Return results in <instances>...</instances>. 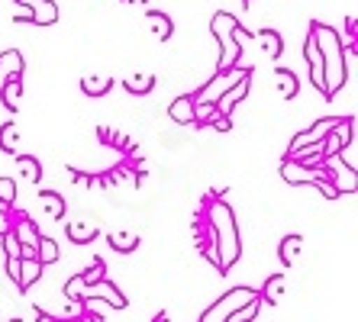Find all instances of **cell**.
Here are the masks:
<instances>
[{
  "mask_svg": "<svg viewBox=\"0 0 358 322\" xmlns=\"http://www.w3.org/2000/svg\"><path fill=\"white\" fill-rule=\"evenodd\" d=\"M210 235H213L210 245L220 255V271H229L242 255V239L239 226H236V213L226 200H213V207H210Z\"/></svg>",
  "mask_w": 358,
  "mask_h": 322,
  "instance_id": "cell-1",
  "label": "cell"
},
{
  "mask_svg": "<svg viewBox=\"0 0 358 322\" xmlns=\"http://www.w3.org/2000/svg\"><path fill=\"white\" fill-rule=\"evenodd\" d=\"M310 39L317 42L320 55H323V65H326V94H323V97L333 100L336 94L345 87V81H349L342 39H339V33H336L333 26H326V23H313V29H310Z\"/></svg>",
  "mask_w": 358,
  "mask_h": 322,
  "instance_id": "cell-2",
  "label": "cell"
},
{
  "mask_svg": "<svg viewBox=\"0 0 358 322\" xmlns=\"http://www.w3.org/2000/svg\"><path fill=\"white\" fill-rule=\"evenodd\" d=\"M210 29H213L217 42L223 45V49H220V71L239 68V58H242L239 39H249L245 26H242L233 13H223V10H220V13H213V20H210Z\"/></svg>",
  "mask_w": 358,
  "mask_h": 322,
  "instance_id": "cell-3",
  "label": "cell"
},
{
  "mask_svg": "<svg viewBox=\"0 0 358 322\" xmlns=\"http://www.w3.org/2000/svg\"><path fill=\"white\" fill-rule=\"evenodd\" d=\"M252 300H259V293L255 290H249V287H236V290H229V293H223V297L217 300V303L210 306L207 313L200 316V322H226L233 313H239L245 303H252Z\"/></svg>",
  "mask_w": 358,
  "mask_h": 322,
  "instance_id": "cell-4",
  "label": "cell"
},
{
  "mask_svg": "<svg viewBox=\"0 0 358 322\" xmlns=\"http://www.w3.org/2000/svg\"><path fill=\"white\" fill-rule=\"evenodd\" d=\"M242 78H249V71H245V68H229V71H220V75L210 78V81L203 84V87H200L191 100H194V103H217V100L223 97L233 84H239Z\"/></svg>",
  "mask_w": 358,
  "mask_h": 322,
  "instance_id": "cell-5",
  "label": "cell"
},
{
  "mask_svg": "<svg viewBox=\"0 0 358 322\" xmlns=\"http://www.w3.org/2000/svg\"><path fill=\"white\" fill-rule=\"evenodd\" d=\"M65 293H68L71 300H75V297H84V300L103 297L110 306H113V309H123V306H126V297L120 293L117 287H113V284H107V281H94V284H87V287H78L75 281H68V284H65Z\"/></svg>",
  "mask_w": 358,
  "mask_h": 322,
  "instance_id": "cell-6",
  "label": "cell"
},
{
  "mask_svg": "<svg viewBox=\"0 0 358 322\" xmlns=\"http://www.w3.org/2000/svg\"><path fill=\"white\" fill-rule=\"evenodd\" d=\"M281 177L287 184H313V187L323 190L326 197H336V190L323 181L326 171H320V168H307V165H300V161H284V165H281Z\"/></svg>",
  "mask_w": 358,
  "mask_h": 322,
  "instance_id": "cell-7",
  "label": "cell"
},
{
  "mask_svg": "<svg viewBox=\"0 0 358 322\" xmlns=\"http://www.w3.org/2000/svg\"><path fill=\"white\" fill-rule=\"evenodd\" d=\"M303 55H307L310 81H313V87H317L320 94H326V65H323V55H320V49H317V42H313V39H307Z\"/></svg>",
  "mask_w": 358,
  "mask_h": 322,
  "instance_id": "cell-8",
  "label": "cell"
},
{
  "mask_svg": "<svg viewBox=\"0 0 358 322\" xmlns=\"http://www.w3.org/2000/svg\"><path fill=\"white\" fill-rule=\"evenodd\" d=\"M245 94H249V78H242L239 84H233V87H229V91H226L223 97H220L217 103H213V107H217V113H220V116H229V113H233L236 103H239V100H245Z\"/></svg>",
  "mask_w": 358,
  "mask_h": 322,
  "instance_id": "cell-9",
  "label": "cell"
},
{
  "mask_svg": "<svg viewBox=\"0 0 358 322\" xmlns=\"http://www.w3.org/2000/svg\"><path fill=\"white\" fill-rule=\"evenodd\" d=\"M20 71H23V55H20L17 49L0 52V87H3L10 78H20Z\"/></svg>",
  "mask_w": 358,
  "mask_h": 322,
  "instance_id": "cell-10",
  "label": "cell"
},
{
  "mask_svg": "<svg viewBox=\"0 0 358 322\" xmlns=\"http://www.w3.org/2000/svg\"><path fill=\"white\" fill-rule=\"evenodd\" d=\"M59 20V3L55 0H36L29 7V23H39V26H52Z\"/></svg>",
  "mask_w": 358,
  "mask_h": 322,
  "instance_id": "cell-11",
  "label": "cell"
},
{
  "mask_svg": "<svg viewBox=\"0 0 358 322\" xmlns=\"http://www.w3.org/2000/svg\"><path fill=\"white\" fill-rule=\"evenodd\" d=\"M275 81H278V91H281L284 100H294L300 94V81L291 68H275Z\"/></svg>",
  "mask_w": 358,
  "mask_h": 322,
  "instance_id": "cell-12",
  "label": "cell"
},
{
  "mask_svg": "<svg viewBox=\"0 0 358 322\" xmlns=\"http://www.w3.org/2000/svg\"><path fill=\"white\" fill-rule=\"evenodd\" d=\"M252 39L262 45V52H265L268 58H281L284 45H281V36L275 33V29H259V33H252Z\"/></svg>",
  "mask_w": 358,
  "mask_h": 322,
  "instance_id": "cell-13",
  "label": "cell"
},
{
  "mask_svg": "<svg viewBox=\"0 0 358 322\" xmlns=\"http://www.w3.org/2000/svg\"><path fill=\"white\" fill-rule=\"evenodd\" d=\"M168 116H171L175 123H181V126L194 123V100H191V94H184V97L171 100V107H168Z\"/></svg>",
  "mask_w": 358,
  "mask_h": 322,
  "instance_id": "cell-14",
  "label": "cell"
},
{
  "mask_svg": "<svg viewBox=\"0 0 358 322\" xmlns=\"http://www.w3.org/2000/svg\"><path fill=\"white\" fill-rule=\"evenodd\" d=\"M81 87L87 97H103V94L113 87V78L110 75H84L81 78Z\"/></svg>",
  "mask_w": 358,
  "mask_h": 322,
  "instance_id": "cell-15",
  "label": "cell"
},
{
  "mask_svg": "<svg viewBox=\"0 0 358 322\" xmlns=\"http://www.w3.org/2000/svg\"><path fill=\"white\" fill-rule=\"evenodd\" d=\"M0 152L20 155V123H3L0 126Z\"/></svg>",
  "mask_w": 358,
  "mask_h": 322,
  "instance_id": "cell-16",
  "label": "cell"
},
{
  "mask_svg": "<svg viewBox=\"0 0 358 322\" xmlns=\"http://www.w3.org/2000/svg\"><path fill=\"white\" fill-rule=\"evenodd\" d=\"M13 235H17V242H20V248H39V232H36V226L29 223V219H20L17 226H13Z\"/></svg>",
  "mask_w": 358,
  "mask_h": 322,
  "instance_id": "cell-17",
  "label": "cell"
},
{
  "mask_svg": "<svg viewBox=\"0 0 358 322\" xmlns=\"http://www.w3.org/2000/svg\"><path fill=\"white\" fill-rule=\"evenodd\" d=\"M39 274H42V265L36 261V258H20V277H17L20 287L29 290L36 281H39Z\"/></svg>",
  "mask_w": 358,
  "mask_h": 322,
  "instance_id": "cell-18",
  "label": "cell"
},
{
  "mask_svg": "<svg viewBox=\"0 0 358 322\" xmlns=\"http://www.w3.org/2000/svg\"><path fill=\"white\" fill-rule=\"evenodd\" d=\"M145 20H149V26H152V33H155V39H162V42L171 39V33H175V26H171V20H168L165 13H159V10H152V13H149Z\"/></svg>",
  "mask_w": 358,
  "mask_h": 322,
  "instance_id": "cell-19",
  "label": "cell"
},
{
  "mask_svg": "<svg viewBox=\"0 0 358 322\" xmlns=\"http://www.w3.org/2000/svg\"><path fill=\"white\" fill-rule=\"evenodd\" d=\"M68 239L75 245H87V242L97 239V229L91 223H68Z\"/></svg>",
  "mask_w": 358,
  "mask_h": 322,
  "instance_id": "cell-20",
  "label": "cell"
},
{
  "mask_svg": "<svg viewBox=\"0 0 358 322\" xmlns=\"http://www.w3.org/2000/svg\"><path fill=\"white\" fill-rule=\"evenodd\" d=\"M152 87H155V75L152 71H142V75H133V78H126V91L133 94H149Z\"/></svg>",
  "mask_w": 358,
  "mask_h": 322,
  "instance_id": "cell-21",
  "label": "cell"
},
{
  "mask_svg": "<svg viewBox=\"0 0 358 322\" xmlns=\"http://www.w3.org/2000/svg\"><path fill=\"white\" fill-rule=\"evenodd\" d=\"M20 94H23V84H20V78H10V81L0 87V97H3V103H7L10 110H20Z\"/></svg>",
  "mask_w": 358,
  "mask_h": 322,
  "instance_id": "cell-22",
  "label": "cell"
},
{
  "mask_svg": "<svg viewBox=\"0 0 358 322\" xmlns=\"http://www.w3.org/2000/svg\"><path fill=\"white\" fill-rule=\"evenodd\" d=\"M136 245H139V235H133V232H110V248L113 251H133Z\"/></svg>",
  "mask_w": 358,
  "mask_h": 322,
  "instance_id": "cell-23",
  "label": "cell"
},
{
  "mask_svg": "<svg viewBox=\"0 0 358 322\" xmlns=\"http://www.w3.org/2000/svg\"><path fill=\"white\" fill-rule=\"evenodd\" d=\"M300 245H303V239L300 235H287V239L281 242V261L284 265H294L300 258Z\"/></svg>",
  "mask_w": 358,
  "mask_h": 322,
  "instance_id": "cell-24",
  "label": "cell"
},
{
  "mask_svg": "<svg viewBox=\"0 0 358 322\" xmlns=\"http://www.w3.org/2000/svg\"><path fill=\"white\" fill-rule=\"evenodd\" d=\"M39 200H42V207L49 210L52 219H62V216H65V200H62L59 193H52V190H45V193H39Z\"/></svg>",
  "mask_w": 358,
  "mask_h": 322,
  "instance_id": "cell-25",
  "label": "cell"
},
{
  "mask_svg": "<svg viewBox=\"0 0 358 322\" xmlns=\"http://www.w3.org/2000/svg\"><path fill=\"white\" fill-rule=\"evenodd\" d=\"M17 165H20V171H23L26 181H33V184H36V181L42 177V165L36 161L33 155H17Z\"/></svg>",
  "mask_w": 358,
  "mask_h": 322,
  "instance_id": "cell-26",
  "label": "cell"
},
{
  "mask_svg": "<svg viewBox=\"0 0 358 322\" xmlns=\"http://www.w3.org/2000/svg\"><path fill=\"white\" fill-rule=\"evenodd\" d=\"M281 293H284V274H271L265 290H262V297H265L268 303H281Z\"/></svg>",
  "mask_w": 358,
  "mask_h": 322,
  "instance_id": "cell-27",
  "label": "cell"
},
{
  "mask_svg": "<svg viewBox=\"0 0 358 322\" xmlns=\"http://www.w3.org/2000/svg\"><path fill=\"white\" fill-rule=\"evenodd\" d=\"M36 261L39 265H52V261H59V245L52 239H39V248H36Z\"/></svg>",
  "mask_w": 358,
  "mask_h": 322,
  "instance_id": "cell-28",
  "label": "cell"
},
{
  "mask_svg": "<svg viewBox=\"0 0 358 322\" xmlns=\"http://www.w3.org/2000/svg\"><path fill=\"white\" fill-rule=\"evenodd\" d=\"M326 177H333L336 181V193L339 190H349V193H355V171H342V174H333V171H326Z\"/></svg>",
  "mask_w": 358,
  "mask_h": 322,
  "instance_id": "cell-29",
  "label": "cell"
},
{
  "mask_svg": "<svg viewBox=\"0 0 358 322\" xmlns=\"http://www.w3.org/2000/svg\"><path fill=\"white\" fill-rule=\"evenodd\" d=\"M259 306H262V297H259V300H252V303H245V306L239 309V313H233L226 322H252L255 316H259Z\"/></svg>",
  "mask_w": 358,
  "mask_h": 322,
  "instance_id": "cell-30",
  "label": "cell"
},
{
  "mask_svg": "<svg viewBox=\"0 0 358 322\" xmlns=\"http://www.w3.org/2000/svg\"><path fill=\"white\" fill-rule=\"evenodd\" d=\"M13 200H17V184L10 181V177H0V207H13Z\"/></svg>",
  "mask_w": 358,
  "mask_h": 322,
  "instance_id": "cell-31",
  "label": "cell"
},
{
  "mask_svg": "<svg viewBox=\"0 0 358 322\" xmlns=\"http://www.w3.org/2000/svg\"><path fill=\"white\" fill-rule=\"evenodd\" d=\"M3 248H7V258H20V242H17V235H13V229L10 232H3Z\"/></svg>",
  "mask_w": 358,
  "mask_h": 322,
  "instance_id": "cell-32",
  "label": "cell"
},
{
  "mask_svg": "<svg viewBox=\"0 0 358 322\" xmlns=\"http://www.w3.org/2000/svg\"><path fill=\"white\" fill-rule=\"evenodd\" d=\"M210 119H213V126H217V129H223V133L229 129V126H233V123H229V116H220V113H213Z\"/></svg>",
  "mask_w": 358,
  "mask_h": 322,
  "instance_id": "cell-33",
  "label": "cell"
},
{
  "mask_svg": "<svg viewBox=\"0 0 358 322\" xmlns=\"http://www.w3.org/2000/svg\"><path fill=\"white\" fill-rule=\"evenodd\" d=\"M7 271H10V277L17 281L20 277V258H7Z\"/></svg>",
  "mask_w": 358,
  "mask_h": 322,
  "instance_id": "cell-34",
  "label": "cell"
},
{
  "mask_svg": "<svg viewBox=\"0 0 358 322\" xmlns=\"http://www.w3.org/2000/svg\"><path fill=\"white\" fill-rule=\"evenodd\" d=\"M10 229H13V226H10L7 213H0V235H3V232H10Z\"/></svg>",
  "mask_w": 358,
  "mask_h": 322,
  "instance_id": "cell-35",
  "label": "cell"
},
{
  "mask_svg": "<svg viewBox=\"0 0 358 322\" xmlns=\"http://www.w3.org/2000/svg\"><path fill=\"white\" fill-rule=\"evenodd\" d=\"M133 3H149V0H133Z\"/></svg>",
  "mask_w": 358,
  "mask_h": 322,
  "instance_id": "cell-36",
  "label": "cell"
},
{
  "mask_svg": "<svg viewBox=\"0 0 358 322\" xmlns=\"http://www.w3.org/2000/svg\"><path fill=\"white\" fill-rule=\"evenodd\" d=\"M13 322H23V319H13Z\"/></svg>",
  "mask_w": 358,
  "mask_h": 322,
  "instance_id": "cell-37",
  "label": "cell"
}]
</instances>
